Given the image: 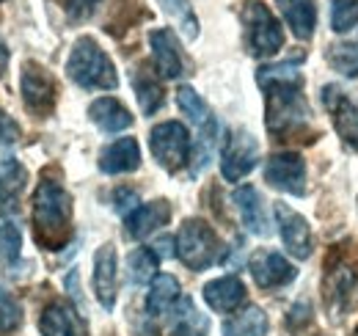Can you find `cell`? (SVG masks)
Listing matches in <instances>:
<instances>
[{"label": "cell", "instance_id": "12", "mask_svg": "<svg viewBox=\"0 0 358 336\" xmlns=\"http://www.w3.org/2000/svg\"><path fill=\"white\" fill-rule=\"evenodd\" d=\"M275 223H278V234L284 248L292 253L295 259H309L314 251V237L309 220L295 212L287 204H275Z\"/></svg>", "mask_w": 358, "mask_h": 336}, {"label": "cell", "instance_id": "41", "mask_svg": "<svg viewBox=\"0 0 358 336\" xmlns=\"http://www.w3.org/2000/svg\"><path fill=\"white\" fill-rule=\"evenodd\" d=\"M0 3H3V0H0Z\"/></svg>", "mask_w": 358, "mask_h": 336}, {"label": "cell", "instance_id": "18", "mask_svg": "<svg viewBox=\"0 0 358 336\" xmlns=\"http://www.w3.org/2000/svg\"><path fill=\"white\" fill-rule=\"evenodd\" d=\"M141 166V146L135 138H119L99 152V171L102 174H133Z\"/></svg>", "mask_w": 358, "mask_h": 336}, {"label": "cell", "instance_id": "27", "mask_svg": "<svg viewBox=\"0 0 358 336\" xmlns=\"http://www.w3.org/2000/svg\"><path fill=\"white\" fill-rule=\"evenodd\" d=\"M28 185V171L20 160L6 158L0 160V204H8L11 199H17Z\"/></svg>", "mask_w": 358, "mask_h": 336}, {"label": "cell", "instance_id": "3", "mask_svg": "<svg viewBox=\"0 0 358 336\" xmlns=\"http://www.w3.org/2000/svg\"><path fill=\"white\" fill-rule=\"evenodd\" d=\"M350 248L353 246H336L325 256L322 295H325V309L334 314L336 323L353 309V298L358 293V259Z\"/></svg>", "mask_w": 358, "mask_h": 336}, {"label": "cell", "instance_id": "38", "mask_svg": "<svg viewBox=\"0 0 358 336\" xmlns=\"http://www.w3.org/2000/svg\"><path fill=\"white\" fill-rule=\"evenodd\" d=\"M155 248H157V259H160V256H166V259H169V256H174V253H177V246H174V237H160V240H157V243H155Z\"/></svg>", "mask_w": 358, "mask_h": 336}, {"label": "cell", "instance_id": "35", "mask_svg": "<svg viewBox=\"0 0 358 336\" xmlns=\"http://www.w3.org/2000/svg\"><path fill=\"white\" fill-rule=\"evenodd\" d=\"M138 204H141V199H138V193L130 190V188H119L113 193V207H116V212H122V215H130Z\"/></svg>", "mask_w": 358, "mask_h": 336}, {"label": "cell", "instance_id": "37", "mask_svg": "<svg viewBox=\"0 0 358 336\" xmlns=\"http://www.w3.org/2000/svg\"><path fill=\"white\" fill-rule=\"evenodd\" d=\"M96 6H99V0H69V17L72 20H89L91 14L96 11Z\"/></svg>", "mask_w": 358, "mask_h": 336}, {"label": "cell", "instance_id": "32", "mask_svg": "<svg viewBox=\"0 0 358 336\" xmlns=\"http://www.w3.org/2000/svg\"><path fill=\"white\" fill-rule=\"evenodd\" d=\"M358 25V0H331V28L348 34Z\"/></svg>", "mask_w": 358, "mask_h": 336}, {"label": "cell", "instance_id": "33", "mask_svg": "<svg viewBox=\"0 0 358 336\" xmlns=\"http://www.w3.org/2000/svg\"><path fill=\"white\" fill-rule=\"evenodd\" d=\"M22 323V306L14 295L0 284V334H8L14 328H20Z\"/></svg>", "mask_w": 358, "mask_h": 336}, {"label": "cell", "instance_id": "6", "mask_svg": "<svg viewBox=\"0 0 358 336\" xmlns=\"http://www.w3.org/2000/svg\"><path fill=\"white\" fill-rule=\"evenodd\" d=\"M243 28H245V42L251 55L270 58L284 47V31L281 22L273 17L262 0H248L243 8Z\"/></svg>", "mask_w": 358, "mask_h": 336}, {"label": "cell", "instance_id": "9", "mask_svg": "<svg viewBox=\"0 0 358 336\" xmlns=\"http://www.w3.org/2000/svg\"><path fill=\"white\" fill-rule=\"evenodd\" d=\"M20 85H22V102H25V108L31 113H36L42 119L52 113V108L58 102V83H55V78L47 72L45 66L28 61L22 66Z\"/></svg>", "mask_w": 358, "mask_h": 336}, {"label": "cell", "instance_id": "11", "mask_svg": "<svg viewBox=\"0 0 358 336\" xmlns=\"http://www.w3.org/2000/svg\"><path fill=\"white\" fill-rule=\"evenodd\" d=\"M322 105L331 113V122L336 135L348 149L358 152V105L339 88V85H322Z\"/></svg>", "mask_w": 358, "mask_h": 336}, {"label": "cell", "instance_id": "36", "mask_svg": "<svg viewBox=\"0 0 358 336\" xmlns=\"http://www.w3.org/2000/svg\"><path fill=\"white\" fill-rule=\"evenodd\" d=\"M17 138H20V127H17V122L0 111V146H11Z\"/></svg>", "mask_w": 358, "mask_h": 336}, {"label": "cell", "instance_id": "24", "mask_svg": "<svg viewBox=\"0 0 358 336\" xmlns=\"http://www.w3.org/2000/svg\"><path fill=\"white\" fill-rule=\"evenodd\" d=\"M268 314L259 306H245L224 323V336H268Z\"/></svg>", "mask_w": 358, "mask_h": 336}, {"label": "cell", "instance_id": "4", "mask_svg": "<svg viewBox=\"0 0 358 336\" xmlns=\"http://www.w3.org/2000/svg\"><path fill=\"white\" fill-rule=\"evenodd\" d=\"M66 75L72 83L89 91H113L119 85L116 66L110 55L94 42L91 36H80L66 61Z\"/></svg>", "mask_w": 358, "mask_h": 336}, {"label": "cell", "instance_id": "29", "mask_svg": "<svg viewBox=\"0 0 358 336\" xmlns=\"http://www.w3.org/2000/svg\"><path fill=\"white\" fill-rule=\"evenodd\" d=\"M157 253L155 248H135L130 256H127V279L133 284H149L155 276H157Z\"/></svg>", "mask_w": 358, "mask_h": 336}, {"label": "cell", "instance_id": "7", "mask_svg": "<svg viewBox=\"0 0 358 336\" xmlns=\"http://www.w3.org/2000/svg\"><path fill=\"white\" fill-rule=\"evenodd\" d=\"M190 132L182 122H163L149 132V149L155 160L171 174L190 163Z\"/></svg>", "mask_w": 358, "mask_h": 336}, {"label": "cell", "instance_id": "23", "mask_svg": "<svg viewBox=\"0 0 358 336\" xmlns=\"http://www.w3.org/2000/svg\"><path fill=\"white\" fill-rule=\"evenodd\" d=\"M179 298H182V293H179V281L174 276H169V273L155 276L152 279V287L146 293V312H149V317L169 314Z\"/></svg>", "mask_w": 358, "mask_h": 336}, {"label": "cell", "instance_id": "22", "mask_svg": "<svg viewBox=\"0 0 358 336\" xmlns=\"http://www.w3.org/2000/svg\"><path fill=\"white\" fill-rule=\"evenodd\" d=\"M89 119L99 127L102 132H122V130H130L133 127V116L130 111L113 99V97H99L89 105Z\"/></svg>", "mask_w": 358, "mask_h": 336}, {"label": "cell", "instance_id": "2", "mask_svg": "<svg viewBox=\"0 0 358 336\" xmlns=\"http://www.w3.org/2000/svg\"><path fill=\"white\" fill-rule=\"evenodd\" d=\"M34 229H36V240L55 248L64 246L72 234V196L66 193V188L55 179H42L34 190Z\"/></svg>", "mask_w": 358, "mask_h": 336}, {"label": "cell", "instance_id": "28", "mask_svg": "<svg viewBox=\"0 0 358 336\" xmlns=\"http://www.w3.org/2000/svg\"><path fill=\"white\" fill-rule=\"evenodd\" d=\"M177 102H179V108H182V113L190 119V125H196L199 130L215 122L213 111H210V108H207V102H204V99L196 94V88L182 85V88L177 91Z\"/></svg>", "mask_w": 358, "mask_h": 336}, {"label": "cell", "instance_id": "25", "mask_svg": "<svg viewBox=\"0 0 358 336\" xmlns=\"http://www.w3.org/2000/svg\"><path fill=\"white\" fill-rule=\"evenodd\" d=\"M133 88H135V97H138V105H141V111H143L146 116H152V113H157V111L163 108V102H166V91H163L160 80H157L152 72H146V69H135Z\"/></svg>", "mask_w": 358, "mask_h": 336}, {"label": "cell", "instance_id": "21", "mask_svg": "<svg viewBox=\"0 0 358 336\" xmlns=\"http://www.w3.org/2000/svg\"><path fill=\"white\" fill-rule=\"evenodd\" d=\"M210 334V320L207 314L199 312L193 298L182 295L174 309H171V336H207Z\"/></svg>", "mask_w": 358, "mask_h": 336}, {"label": "cell", "instance_id": "14", "mask_svg": "<svg viewBox=\"0 0 358 336\" xmlns=\"http://www.w3.org/2000/svg\"><path fill=\"white\" fill-rule=\"evenodd\" d=\"M116 287H119V259L113 243H105L94 253V295L105 312H113L116 306Z\"/></svg>", "mask_w": 358, "mask_h": 336}, {"label": "cell", "instance_id": "26", "mask_svg": "<svg viewBox=\"0 0 358 336\" xmlns=\"http://www.w3.org/2000/svg\"><path fill=\"white\" fill-rule=\"evenodd\" d=\"M39 331L42 336H78L72 309H66L64 303H50L39 317Z\"/></svg>", "mask_w": 358, "mask_h": 336}, {"label": "cell", "instance_id": "1", "mask_svg": "<svg viewBox=\"0 0 358 336\" xmlns=\"http://www.w3.org/2000/svg\"><path fill=\"white\" fill-rule=\"evenodd\" d=\"M257 83L268 102V130L275 138L303 135L312 122V108L303 97V75L295 61L270 64L257 72Z\"/></svg>", "mask_w": 358, "mask_h": 336}, {"label": "cell", "instance_id": "8", "mask_svg": "<svg viewBox=\"0 0 358 336\" xmlns=\"http://www.w3.org/2000/svg\"><path fill=\"white\" fill-rule=\"evenodd\" d=\"M259 163V141L248 130L229 132L221 152V174L226 182H240Z\"/></svg>", "mask_w": 358, "mask_h": 336}, {"label": "cell", "instance_id": "39", "mask_svg": "<svg viewBox=\"0 0 358 336\" xmlns=\"http://www.w3.org/2000/svg\"><path fill=\"white\" fill-rule=\"evenodd\" d=\"M6 69H8V47H6V42L0 39V78H3Z\"/></svg>", "mask_w": 358, "mask_h": 336}, {"label": "cell", "instance_id": "40", "mask_svg": "<svg viewBox=\"0 0 358 336\" xmlns=\"http://www.w3.org/2000/svg\"><path fill=\"white\" fill-rule=\"evenodd\" d=\"M353 336H358V328H356V331H353Z\"/></svg>", "mask_w": 358, "mask_h": 336}, {"label": "cell", "instance_id": "30", "mask_svg": "<svg viewBox=\"0 0 358 336\" xmlns=\"http://www.w3.org/2000/svg\"><path fill=\"white\" fill-rule=\"evenodd\" d=\"M325 61L334 72L345 78H358V47L350 42H336L325 50Z\"/></svg>", "mask_w": 358, "mask_h": 336}, {"label": "cell", "instance_id": "15", "mask_svg": "<svg viewBox=\"0 0 358 336\" xmlns=\"http://www.w3.org/2000/svg\"><path fill=\"white\" fill-rule=\"evenodd\" d=\"M149 47H152V58H155V69L166 78L174 80L185 72V61H182V50L171 28H155L149 34Z\"/></svg>", "mask_w": 358, "mask_h": 336}, {"label": "cell", "instance_id": "19", "mask_svg": "<svg viewBox=\"0 0 358 336\" xmlns=\"http://www.w3.org/2000/svg\"><path fill=\"white\" fill-rule=\"evenodd\" d=\"M204 300L213 312L229 314V312H237L240 303L245 300V287L237 276H221V279L204 284Z\"/></svg>", "mask_w": 358, "mask_h": 336}, {"label": "cell", "instance_id": "13", "mask_svg": "<svg viewBox=\"0 0 358 336\" xmlns=\"http://www.w3.org/2000/svg\"><path fill=\"white\" fill-rule=\"evenodd\" d=\"M248 270H251V279L257 281V287H262V290L284 287V284L295 281V276H298L292 262H287L281 253L270 251V248L254 251L251 262H248Z\"/></svg>", "mask_w": 358, "mask_h": 336}, {"label": "cell", "instance_id": "16", "mask_svg": "<svg viewBox=\"0 0 358 336\" xmlns=\"http://www.w3.org/2000/svg\"><path fill=\"white\" fill-rule=\"evenodd\" d=\"M234 207L240 212V220L243 226L257 234V237H268L270 234V220H268V212H265V199L259 196V190L254 185H240L234 193Z\"/></svg>", "mask_w": 358, "mask_h": 336}, {"label": "cell", "instance_id": "17", "mask_svg": "<svg viewBox=\"0 0 358 336\" xmlns=\"http://www.w3.org/2000/svg\"><path fill=\"white\" fill-rule=\"evenodd\" d=\"M169 218H171V204L166 199H157V202H149V204H138L127 215V237L143 240V237L155 234L160 226H166Z\"/></svg>", "mask_w": 358, "mask_h": 336}, {"label": "cell", "instance_id": "31", "mask_svg": "<svg viewBox=\"0 0 358 336\" xmlns=\"http://www.w3.org/2000/svg\"><path fill=\"white\" fill-rule=\"evenodd\" d=\"M160 6H163L166 14H171L179 22L185 39H196L199 36V20L193 17V8H190L187 0H160Z\"/></svg>", "mask_w": 358, "mask_h": 336}, {"label": "cell", "instance_id": "20", "mask_svg": "<svg viewBox=\"0 0 358 336\" xmlns=\"http://www.w3.org/2000/svg\"><path fill=\"white\" fill-rule=\"evenodd\" d=\"M281 17L287 20L289 31L295 34V39L309 42L317 28V6L314 0H275Z\"/></svg>", "mask_w": 358, "mask_h": 336}, {"label": "cell", "instance_id": "34", "mask_svg": "<svg viewBox=\"0 0 358 336\" xmlns=\"http://www.w3.org/2000/svg\"><path fill=\"white\" fill-rule=\"evenodd\" d=\"M20 248H22V234L14 223H0V262L6 267H11L20 259Z\"/></svg>", "mask_w": 358, "mask_h": 336}, {"label": "cell", "instance_id": "5", "mask_svg": "<svg viewBox=\"0 0 358 336\" xmlns=\"http://www.w3.org/2000/svg\"><path fill=\"white\" fill-rule=\"evenodd\" d=\"M174 246H177V256L182 259V265L193 273H201V270L213 267L221 259V251H224L215 229L201 218H187L179 226Z\"/></svg>", "mask_w": 358, "mask_h": 336}, {"label": "cell", "instance_id": "10", "mask_svg": "<svg viewBox=\"0 0 358 336\" xmlns=\"http://www.w3.org/2000/svg\"><path fill=\"white\" fill-rule=\"evenodd\" d=\"M265 182L281 193L303 196L306 193V160L298 152L270 155V160L265 163Z\"/></svg>", "mask_w": 358, "mask_h": 336}]
</instances>
